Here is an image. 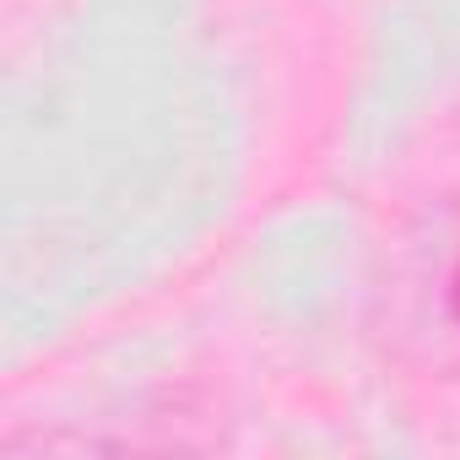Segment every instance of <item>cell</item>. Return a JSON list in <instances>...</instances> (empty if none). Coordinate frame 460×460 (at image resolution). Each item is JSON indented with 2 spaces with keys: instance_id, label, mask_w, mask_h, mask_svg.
<instances>
[{
  "instance_id": "1",
  "label": "cell",
  "mask_w": 460,
  "mask_h": 460,
  "mask_svg": "<svg viewBox=\"0 0 460 460\" xmlns=\"http://www.w3.org/2000/svg\"><path fill=\"white\" fill-rule=\"evenodd\" d=\"M417 293H422L428 314L438 320V331L449 341H460V206L438 222V234L428 244V261L417 271Z\"/></svg>"
}]
</instances>
